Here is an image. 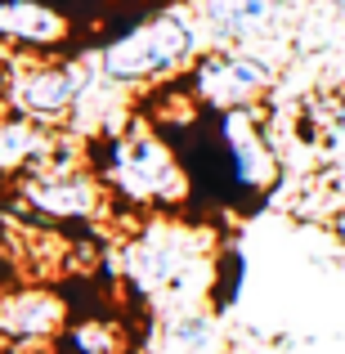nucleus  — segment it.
Returning <instances> with one entry per match:
<instances>
[{
  "mask_svg": "<svg viewBox=\"0 0 345 354\" xmlns=\"http://www.w3.org/2000/svg\"><path fill=\"white\" fill-rule=\"evenodd\" d=\"M332 5H337V9H345V0H332Z\"/></svg>",
  "mask_w": 345,
  "mask_h": 354,
  "instance_id": "15",
  "label": "nucleus"
},
{
  "mask_svg": "<svg viewBox=\"0 0 345 354\" xmlns=\"http://www.w3.org/2000/svg\"><path fill=\"white\" fill-rule=\"evenodd\" d=\"M72 23L54 0H0V45L14 54H59Z\"/></svg>",
  "mask_w": 345,
  "mask_h": 354,
  "instance_id": "9",
  "label": "nucleus"
},
{
  "mask_svg": "<svg viewBox=\"0 0 345 354\" xmlns=\"http://www.w3.org/2000/svg\"><path fill=\"white\" fill-rule=\"evenodd\" d=\"M23 193L36 211H45V216H68V220H95L108 202L99 175L81 171V166H54V162L27 171Z\"/></svg>",
  "mask_w": 345,
  "mask_h": 354,
  "instance_id": "7",
  "label": "nucleus"
},
{
  "mask_svg": "<svg viewBox=\"0 0 345 354\" xmlns=\"http://www.w3.org/2000/svg\"><path fill=\"white\" fill-rule=\"evenodd\" d=\"M292 0H198V23L216 45H260L283 32Z\"/></svg>",
  "mask_w": 345,
  "mask_h": 354,
  "instance_id": "8",
  "label": "nucleus"
},
{
  "mask_svg": "<svg viewBox=\"0 0 345 354\" xmlns=\"http://www.w3.org/2000/svg\"><path fill=\"white\" fill-rule=\"evenodd\" d=\"M269 86H274V63L256 45H216V50H202L189 68L193 99L216 113L256 104Z\"/></svg>",
  "mask_w": 345,
  "mask_h": 354,
  "instance_id": "5",
  "label": "nucleus"
},
{
  "mask_svg": "<svg viewBox=\"0 0 345 354\" xmlns=\"http://www.w3.org/2000/svg\"><path fill=\"white\" fill-rule=\"evenodd\" d=\"M63 354H121V337L108 319H77L63 328Z\"/></svg>",
  "mask_w": 345,
  "mask_h": 354,
  "instance_id": "13",
  "label": "nucleus"
},
{
  "mask_svg": "<svg viewBox=\"0 0 345 354\" xmlns=\"http://www.w3.org/2000/svg\"><path fill=\"white\" fill-rule=\"evenodd\" d=\"M130 269L166 310H184L211 296L216 251L184 225H153L130 251Z\"/></svg>",
  "mask_w": 345,
  "mask_h": 354,
  "instance_id": "2",
  "label": "nucleus"
},
{
  "mask_svg": "<svg viewBox=\"0 0 345 354\" xmlns=\"http://www.w3.org/2000/svg\"><path fill=\"white\" fill-rule=\"evenodd\" d=\"M202 54V23L189 14H153L144 23L117 32L113 41L99 50V77L108 86H153V81H171Z\"/></svg>",
  "mask_w": 345,
  "mask_h": 354,
  "instance_id": "1",
  "label": "nucleus"
},
{
  "mask_svg": "<svg viewBox=\"0 0 345 354\" xmlns=\"http://www.w3.org/2000/svg\"><path fill=\"white\" fill-rule=\"evenodd\" d=\"M332 130H341V135H345V95L337 99V108H332Z\"/></svg>",
  "mask_w": 345,
  "mask_h": 354,
  "instance_id": "14",
  "label": "nucleus"
},
{
  "mask_svg": "<svg viewBox=\"0 0 345 354\" xmlns=\"http://www.w3.org/2000/svg\"><path fill=\"white\" fill-rule=\"evenodd\" d=\"M0 175H5V171H0Z\"/></svg>",
  "mask_w": 345,
  "mask_h": 354,
  "instance_id": "16",
  "label": "nucleus"
},
{
  "mask_svg": "<svg viewBox=\"0 0 345 354\" xmlns=\"http://www.w3.org/2000/svg\"><path fill=\"white\" fill-rule=\"evenodd\" d=\"M153 354H220V314L207 305L166 310Z\"/></svg>",
  "mask_w": 345,
  "mask_h": 354,
  "instance_id": "11",
  "label": "nucleus"
},
{
  "mask_svg": "<svg viewBox=\"0 0 345 354\" xmlns=\"http://www.w3.org/2000/svg\"><path fill=\"white\" fill-rule=\"evenodd\" d=\"M68 328V310L50 287H23V292L0 296V337L32 346V341L63 337Z\"/></svg>",
  "mask_w": 345,
  "mask_h": 354,
  "instance_id": "10",
  "label": "nucleus"
},
{
  "mask_svg": "<svg viewBox=\"0 0 345 354\" xmlns=\"http://www.w3.org/2000/svg\"><path fill=\"white\" fill-rule=\"evenodd\" d=\"M242 278H247L242 247H220L216 251V278H211V310L216 314H225L242 301Z\"/></svg>",
  "mask_w": 345,
  "mask_h": 354,
  "instance_id": "12",
  "label": "nucleus"
},
{
  "mask_svg": "<svg viewBox=\"0 0 345 354\" xmlns=\"http://www.w3.org/2000/svg\"><path fill=\"white\" fill-rule=\"evenodd\" d=\"M216 139L225 153V171H229V193H265L278 175V157L265 130V113L260 104L247 108H229L216 117Z\"/></svg>",
  "mask_w": 345,
  "mask_h": 354,
  "instance_id": "6",
  "label": "nucleus"
},
{
  "mask_svg": "<svg viewBox=\"0 0 345 354\" xmlns=\"http://www.w3.org/2000/svg\"><path fill=\"white\" fill-rule=\"evenodd\" d=\"M86 90H90V72L68 59L23 54V59L0 68V104L9 113L36 121V126H63L81 108Z\"/></svg>",
  "mask_w": 345,
  "mask_h": 354,
  "instance_id": "3",
  "label": "nucleus"
},
{
  "mask_svg": "<svg viewBox=\"0 0 345 354\" xmlns=\"http://www.w3.org/2000/svg\"><path fill=\"white\" fill-rule=\"evenodd\" d=\"M104 175L117 184L126 198L135 202H180L189 193V171L180 166V157L171 153L162 135L153 130H130V135L113 139V153H108Z\"/></svg>",
  "mask_w": 345,
  "mask_h": 354,
  "instance_id": "4",
  "label": "nucleus"
}]
</instances>
